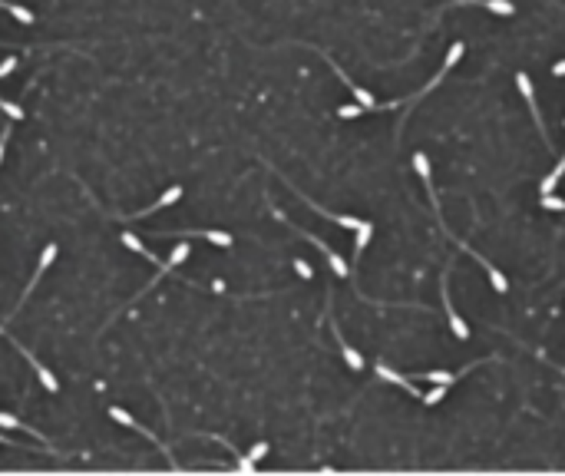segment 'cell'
Instances as JSON below:
<instances>
[{
    "label": "cell",
    "mask_w": 565,
    "mask_h": 476,
    "mask_svg": "<svg viewBox=\"0 0 565 476\" xmlns=\"http://www.w3.org/2000/svg\"><path fill=\"white\" fill-rule=\"evenodd\" d=\"M334 338H337V344H341V354H344V360H347V367H351V371H364V357L357 354L351 344H344V338H341V331H337V324H334Z\"/></svg>",
    "instance_id": "7c38bea8"
},
{
    "label": "cell",
    "mask_w": 565,
    "mask_h": 476,
    "mask_svg": "<svg viewBox=\"0 0 565 476\" xmlns=\"http://www.w3.org/2000/svg\"><path fill=\"white\" fill-rule=\"evenodd\" d=\"M10 126H0V163H3V149H7V139H10Z\"/></svg>",
    "instance_id": "484cf974"
},
{
    "label": "cell",
    "mask_w": 565,
    "mask_h": 476,
    "mask_svg": "<svg viewBox=\"0 0 565 476\" xmlns=\"http://www.w3.org/2000/svg\"><path fill=\"white\" fill-rule=\"evenodd\" d=\"M122 245H126V248H133V252H139V255H142V258H149V262H156V265H159V258H156V255L149 252L146 245H142V238H139V235H133V232H126V235H122Z\"/></svg>",
    "instance_id": "9a60e30c"
},
{
    "label": "cell",
    "mask_w": 565,
    "mask_h": 476,
    "mask_svg": "<svg viewBox=\"0 0 565 476\" xmlns=\"http://www.w3.org/2000/svg\"><path fill=\"white\" fill-rule=\"evenodd\" d=\"M542 208H565V202L555 195H542Z\"/></svg>",
    "instance_id": "4316f807"
},
{
    "label": "cell",
    "mask_w": 565,
    "mask_h": 476,
    "mask_svg": "<svg viewBox=\"0 0 565 476\" xmlns=\"http://www.w3.org/2000/svg\"><path fill=\"white\" fill-rule=\"evenodd\" d=\"M377 374H380V377H384V381H390V384L403 387V390H407V394H410V397H423V394H420V390H416V387L410 384V377H400V374H397V371H390V367H384V364H380V367H377Z\"/></svg>",
    "instance_id": "8fae6325"
},
{
    "label": "cell",
    "mask_w": 565,
    "mask_h": 476,
    "mask_svg": "<svg viewBox=\"0 0 565 476\" xmlns=\"http://www.w3.org/2000/svg\"><path fill=\"white\" fill-rule=\"evenodd\" d=\"M324 60H327V63H331V66H334V70H337V76H341V80H344V86L351 89V93H354V100H357V103H360V106H364V109H384V106H377V100H373V96H371V93H367V89H364V86H357L354 80H347V76H344V70H341V66H337V63H334V60H331V57H327V53H324Z\"/></svg>",
    "instance_id": "3957f363"
},
{
    "label": "cell",
    "mask_w": 565,
    "mask_h": 476,
    "mask_svg": "<svg viewBox=\"0 0 565 476\" xmlns=\"http://www.w3.org/2000/svg\"><path fill=\"white\" fill-rule=\"evenodd\" d=\"M14 66H17V57H7V60H3V63H0V80H3L7 73H14Z\"/></svg>",
    "instance_id": "83f0119b"
},
{
    "label": "cell",
    "mask_w": 565,
    "mask_h": 476,
    "mask_svg": "<svg viewBox=\"0 0 565 476\" xmlns=\"http://www.w3.org/2000/svg\"><path fill=\"white\" fill-rule=\"evenodd\" d=\"M443 397H446V384H436V387H433V390H430V394H423L420 401L427 403V407H433V403H440V401H443Z\"/></svg>",
    "instance_id": "ffe728a7"
},
{
    "label": "cell",
    "mask_w": 565,
    "mask_h": 476,
    "mask_svg": "<svg viewBox=\"0 0 565 476\" xmlns=\"http://www.w3.org/2000/svg\"><path fill=\"white\" fill-rule=\"evenodd\" d=\"M0 109H3L10 119H24V106H14V103H7V100H0Z\"/></svg>",
    "instance_id": "7402d4cb"
},
{
    "label": "cell",
    "mask_w": 565,
    "mask_h": 476,
    "mask_svg": "<svg viewBox=\"0 0 565 476\" xmlns=\"http://www.w3.org/2000/svg\"><path fill=\"white\" fill-rule=\"evenodd\" d=\"M185 258H189V241H182V245H176V252H172V258H169V262H165V265L159 268V275H156V282H159L163 275H169V271H172V268H176V265H182ZM156 282L149 284L146 291H152V288H156Z\"/></svg>",
    "instance_id": "9c48e42d"
},
{
    "label": "cell",
    "mask_w": 565,
    "mask_h": 476,
    "mask_svg": "<svg viewBox=\"0 0 565 476\" xmlns=\"http://www.w3.org/2000/svg\"><path fill=\"white\" fill-rule=\"evenodd\" d=\"M360 113H364V106H354V103H351V106H341V109H337V116H341V119L360 116Z\"/></svg>",
    "instance_id": "cb8c5ba5"
},
{
    "label": "cell",
    "mask_w": 565,
    "mask_h": 476,
    "mask_svg": "<svg viewBox=\"0 0 565 476\" xmlns=\"http://www.w3.org/2000/svg\"><path fill=\"white\" fill-rule=\"evenodd\" d=\"M460 374H453V371H423L420 377H423V381H430V384H446V387H450L456 377H460Z\"/></svg>",
    "instance_id": "e0dca14e"
},
{
    "label": "cell",
    "mask_w": 565,
    "mask_h": 476,
    "mask_svg": "<svg viewBox=\"0 0 565 476\" xmlns=\"http://www.w3.org/2000/svg\"><path fill=\"white\" fill-rule=\"evenodd\" d=\"M178 199H182V185H172L156 205L142 208V212H129V219H146V215H152V212H159V208H165V205H172V202H178Z\"/></svg>",
    "instance_id": "ba28073f"
},
{
    "label": "cell",
    "mask_w": 565,
    "mask_h": 476,
    "mask_svg": "<svg viewBox=\"0 0 565 476\" xmlns=\"http://www.w3.org/2000/svg\"><path fill=\"white\" fill-rule=\"evenodd\" d=\"M552 73H555V76H565V60H559V63L552 66Z\"/></svg>",
    "instance_id": "f1b7e54d"
},
{
    "label": "cell",
    "mask_w": 565,
    "mask_h": 476,
    "mask_svg": "<svg viewBox=\"0 0 565 476\" xmlns=\"http://www.w3.org/2000/svg\"><path fill=\"white\" fill-rule=\"evenodd\" d=\"M414 169L420 172V178L427 182V192H430V199H433V208H436V195H433V176H430V159L423 156V152H416L414 156Z\"/></svg>",
    "instance_id": "4fadbf2b"
},
{
    "label": "cell",
    "mask_w": 565,
    "mask_h": 476,
    "mask_svg": "<svg viewBox=\"0 0 565 476\" xmlns=\"http://www.w3.org/2000/svg\"><path fill=\"white\" fill-rule=\"evenodd\" d=\"M371 235H373V225L371 222H360V228H357V245H354V258L364 248H367V241H371Z\"/></svg>",
    "instance_id": "ac0fdd59"
},
{
    "label": "cell",
    "mask_w": 565,
    "mask_h": 476,
    "mask_svg": "<svg viewBox=\"0 0 565 476\" xmlns=\"http://www.w3.org/2000/svg\"><path fill=\"white\" fill-rule=\"evenodd\" d=\"M486 10H492V14H499V17H512L516 14V7H512V0H479Z\"/></svg>",
    "instance_id": "2e32d148"
},
{
    "label": "cell",
    "mask_w": 565,
    "mask_h": 476,
    "mask_svg": "<svg viewBox=\"0 0 565 476\" xmlns=\"http://www.w3.org/2000/svg\"><path fill=\"white\" fill-rule=\"evenodd\" d=\"M0 7H3L10 17H17L20 24H33V14H30L27 7H17V3H7V0H0Z\"/></svg>",
    "instance_id": "d6986e66"
},
{
    "label": "cell",
    "mask_w": 565,
    "mask_h": 476,
    "mask_svg": "<svg viewBox=\"0 0 565 476\" xmlns=\"http://www.w3.org/2000/svg\"><path fill=\"white\" fill-rule=\"evenodd\" d=\"M562 176H565V159H559V165H555V169H552V172L542 178V182H539V192H542V195H552L555 189H559Z\"/></svg>",
    "instance_id": "5bb4252c"
},
{
    "label": "cell",
    "mask_w": 565,
    "mask_h": 476,
    "mask_svg": "<svg viewBox=\"0 0 565 476\" xmlns=\"http://www.w3.org/2000/svg\"><path fill=\"white\" fill-rule=\"evenodd\" d=\"M0 427H7V430H17V427H24V420L14 414H0Z\"/></svg>",
    "instance_id": "603a6c76"
},
{
    "label": "cell",
    "mask_w": 565,
    "mask_h": 476,
    "mask_svg": "<svg viewBox=\"0 0 565 476\" xmlns=\"http://www.w3.org/2000/svg\"><path fill=\"white\" fill-rule=\"evenodd\" d=\"M7 341L14 344L17 351H20V354H24V357H27V360H30V364H33V371H37V377H40V384H44L46 390H50V394H57V390H59V384H57V377H53V371H46L44 364H40L37 357L30 354V351H27V347H24V344H20V341H14V338H7Z\"/></svg>",
    "instance_id": "7a4b0ae2"
},
{
    "label": "cell",
    "mask_w": 565,
    "mask_h": 476,
    "mask_svg": "<svg viewBox=\"0 0 565 476\" xmlns=\"http://www.w3.org/2000/svg\"><path fill=\"white\" fill-rule=\"evenodd\" d=\"M473 255H476V252H473ZM476 262H479V265H483V271L490 275L492 291H496V295H506V291H509V282H506V275H503V271H499V268L492 265V262H486L483 255H476Z\"/></svg>",
    "instance_id": "52a82bcc"
},
{
    "label": "cell",
    "mask_w": 565,
    "mask_h": 476,
    "mask_svg": "<svg viewBox=\"0 0 565 476\" xmlns=\"http://www.w3.org/2000/svg\"><path fill=\"white\" fill-rule=\"evenodd\" d=\"M301 238H308L311 245H317V248H321V252L327 255V262H331V268H334V275H341V278H347V275H351V268H347V262H344V258H341V255H337V252H334V248H327V245H324V241H321V238H317V235H308V232H301Z\"/></svg>",
    "instance_id": "277c9868"
},
{
    "label": "cell",
    "mask_w": 565,
    "mask_h": 476,
    "mask_svg": "<svg viewBox=\"0 0 565 476\" xmlns=\"http://www.w3.org/2000/svg\"><path fill=\"white\" fill-rule=\"evenodd\" d=\"M295 271L301 275V278H304V282H311V278H314V268L308 265L304 258H295Z\"/></svg>",
    "instance_id": "44dd1931"
},
{
    "label": "cell",
    "mask_w": 565,
    "mask_h": 476,
    "mask_svg": "<svg viewBox=\"0 0 565 476\" xmlns=\"http://www.w3.org/2000/svg\"><path fill=\"white\" fill-rule=\"evenodd\" d=\"M443 304H446V314H450V327H453V334L460 338V341H470V327L463 321L456 308H453V301H450V291H446V278H443Z\"/></svg>",
    "instance_id": "5b68a950"
},
{
    "label": "cell",
    "mask_w": 565,
    "mask_h": 476,
    "mask_svg": "<svg viewBox=\"0 0 565 476\" xmlns=\"http://www.w3.org/2000/svg\"><path fill=\"white\" fill-rule=\"evenodd\" d=\"M53 258H57V245H53V241H50V245H46V248H44V255H40V265H37V275H33V278H30L27 291H24V301H27V295H30V291H33V284L40 282V275H44L46 268L53 265Z\"/></svg>",
    "instance_id": "30bf717a"
},
{
    "label": "cell",
    "mask_w": 565,
    "mask_h": 476,
    "mask_svg": "<svg viewBox=\"0 0 565 476\" xmlns=\"http://www.w3.org/2000/svg\"><path fill=\"white\" fill-rule=\"evenodd\" d=\"M516 86H519V93H522V100L532 106V119H535V126H539V133H542V143L552 149V139H549V133H546V122H542V113H539V103H535V93H532V80L526 73H516Z\"/></svg>",
    "instance_id": "6da1fadb"
},
{
    "label": "cell",
    "mask_w": 565,
    "mask_h": 476,
    "mask_svg": "<svg viewBox=\"0 0 565 476\" xmlns=\"http://www.w3.org/2000/svg\"><path fill=\"white\" fill-rule=\"evenodd\" d=\"M463 53H466V46H463V44H453V46H450V53H446L443 66H440V73H436V76H433V80H430V83H427V89H433V86H436V83H440V80H443V76L450 73V70H453V66H456V63H460V60H463Z\"/></svg>",
    "instance_id": "8992f818"
},
{
    "label": "cell",
    "mask_w": 565,
    "mask_h": 476,
    "mask_svg": "<svg viewBox=\"0 0 565 476\" xmlns=\"http://www.w3.org/2000/svg\"><path fill=\"white\" fill-rule=\"evenodd\" d=\"M265 453H268V443H254L252 450H248V460H252V463H258V460H261V457H265Z\"/></svg>",
    "instance_id": "d4e9b609"
}]
</instances>
